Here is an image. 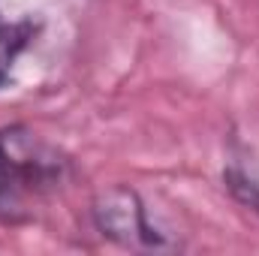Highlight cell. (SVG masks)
<instances>
[{"label": "cell", "instance_id": "2", "mask_svg": "<svg viewBox=\"0 0 259 256\" xmlns=\"http://www.w3.org/2000/svg\"><path fill=\"white\" fill-rule=\"evenodd\" d=\"M33 39V24L30 21H15V24H0V88L9 81L12 66L18 55L30 46Z\"/></svg>", "mask_w": 259, "mask_h": 256}, {"label": "cell", "instance_id": "1", "mask_svg": "<svg viewBox=\"0 0 259 256\" xmlns=\"http://www.w3.org/2000/svg\"><path fill=\"white\" fill-rule=\"evenodd\" d=\"M91 220H94V229L118 247H130V250H172L175 247L160 229L151 226L142 196L127 184H112L97 193L91 199Z\"/></svg>", "mask_w": 259, "mask_h": 256}, {"label": "cell", "instance_id": "3", "mask_svg": "<svg viewBox=\"0 0 259 256\" xmlns=\"http://www.w3.org/2000/svg\"><path fill=\"white\" fill-rule=\"evenodd\" d=\"M9 187H12V169H9L6 151H3V145H0V208H6V199H9Z\"/></svg>", "mask_w": 259, "mask_h": 256}]
</instances>
